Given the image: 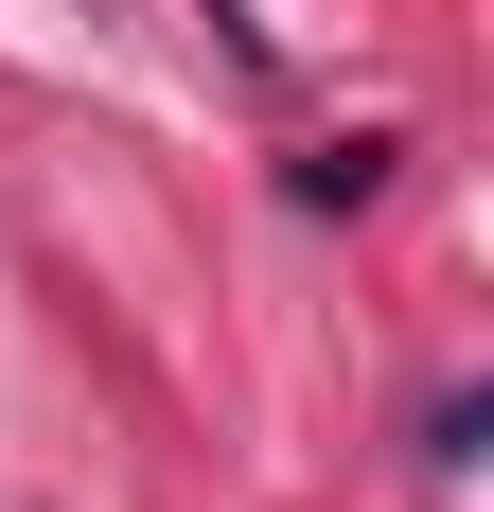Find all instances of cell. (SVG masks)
<instances>
[{
	"mask_svg": "<svg viewBox=\"0 0 494 512\" xmlns=\"http://www.w3.org/2000/svg\"><path fill=\"white\" fill-rule=\"evenodd\" d=\"M300 195H318V212H371V195H389V142H318V159H300Z\"/></svg>",
	"mask_w": 494,
	"mask_h": 512,
	"instance_id": "1",
	"label": "cell"
}]
</instances>
